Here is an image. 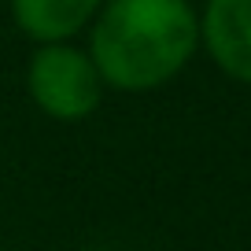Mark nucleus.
Segmentation results:
<instances>
[{
    "instance_id": "obj_1",
    "label": "nucleus",
    "mask_w": 251,
    "mask_h": 251,
    "mask_svg": "<svg viewBox=\"0 0 251 251\" xmlns=\"http://www.w3.org/2000/svg\"><path fill=\"white\" fill-rule=\"evenodd\" d=\"M200 48V15L188 0H107L93 19L89 55L103 85L151 93L174 81Z\"/></svg>"
},
{
    "instance_id": "obj_2",
    "label": "nucleus",
    "mask_w": 251,
    "mask_h": 251,
    "mask_svg": "<svg viewBox=\"0 0 251 251\" xmlns=\"http://www.w3.org/2000/svg\"><path fill=\"white\" fill-rule=\"evenodd\" d=\"M103 78L96 71L89 48L74 41L37 45L26 67V93L41 115L55 122H85L103 100Z\"/></svg>"
},
{
    "instance_id": "obj_3",
    "label": "nucleus",
    "mask_w": 251,
    "mask_h": 251,
    "mask_svg": "<svg viewBox=\"0 0 251 251\" xmlns=\"http://www.w3.org/2000/svg\"><path fill=\"white\" fill-rule=\"evenodd\" d=\"M200 45L226 78L251 85V0H207L200 11Z\"/></svg>"
},
{
    "instance_id": "obj_4",
    "label": "nucleus",
    "mask_w": 251,
    "mask_h": 251,
    "mask_svg": "<svg viewBox=\"0 0 251 251\" xmlns=\"http://www.w3.org/2000/svg\"><path fill=\"white\" fill-rule=\"evenodd\" d=\"M15 26L33 41V45H55V41H74L103 0H8Z\"/></svg>"
}]
</instances>
